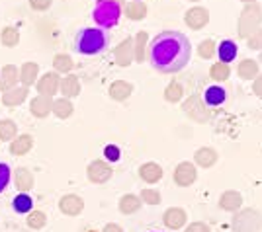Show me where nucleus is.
<instances>
[{"mask_svg": "<svg viewBox=\"0 0 262 232\" xmlns=\"http://www.w3.org/2000/svg\"><path fill=\"white\" fill-rule=\"evenodd\" d=\"M192 45L184 33L166 30L157 33L147 47V61L161 74H176L190 63Z\"/></svg>", "mask_w": 262, "mask_h": 232, "instance_id": "obj_1", "label": "nucleus"}, {"mask_svg": "<svg viewBox=\"0 0 262 232\" xmlns=\"http://www.w3.org/2000/svg\"><path fill=\"white\" fill-rule=\"evenodd\" d=\"M75 51L78 55L84 57H94L104 53L110 47V32L98 25L92 28H82L78 30V33L75 35Z\"/></svg>", "mask_w": 262, "mask_h": 232, "instance_id": "obj_2", "label": "nucleus"}, {"mask_svg": "<svg viewBox=\"0 0 262 232\" xmlns=\"http://www.w3.org/2000/svg\"><path fill=\"white\" fill-rule=\"evenodd\" d=\"M123 16V4L118 0H96L94 10H92V20L98 28L110 30L120 23Z\"/></svg>", "mask_w": 262, "mask_h": 232, "instance_id": "obj_3", "label": "nucleus"}, {"mask_svg": "<svg viewBox=\"0 0 262 232\" xmlns=\"http://www.w3.org/2000/svg\"><path fill=\"white\" fill-rule=\"evenodd\" d=\"M260 25H262L260 2L245 4V8H243V12H241L239 20H237V35H239L241 39H249Z\"/></svg>", "mask_w": 262, "mask_h": 232, "instance_id": "obj_4", "label": "nucleus"}, {"mask_svg": "<svg viewBox=\"0 0 262 232\" xmlns=\"http://www.w3.org/2000/svg\"><path fill=\"white\" fill-rule=\"evenodd\" d=\"M233 232H262V213L254 207H241L231 217Z\"/></svg>", "mask_w": 262, "mask_h": 232, "instance_id": "obj_5", "label": "nucleus"}, {"mask_svg": "<svg viewBox=\"0 0 262 232\" xmlns=\"http://www.w3.org/2000/svg\"><path fill=\"white\" fill-rule=\"evenodd\" d=\"M182 111L192 119L194 123H208L211 117L208 104L204 101L202 94H192L182 101Z\"/></svg>", "mask_w": 262, "mask_h": 232, "instance_id": "obj_6", "label": "nucleus"}, {"mask_svg": "<svg viewBox=\"0 0 262 232\" xmlns=\"http://www.w3.org/2000/svg\"><path fill=\"white\" fill-rule=\"evenodd\" d=\"M112 176H114V170H112L110 162H106V160H92L86 168L88 182H92L96 186H102V184L110 182Z\"/></svg>", "mask_w": 262, "mask_h": 232, "instance_id": "obj_7", "label": "nucleus"}, {"mask_svg": "<svg viewBox=\"0 0 262 232\" xmlns=\"http://www.w3.org/2000/svg\"><path fill=\"white\" fill-rule=\"evenodd\" d=\"M172 179L178 188H190L194 182L198 179V168L194 162H180V164L174 168V174H172Z\"/></svg>", "mask_w": 262, "mask_h": 232, "instance_id": "obj_8", "label": "nucleus"}, {"mask_svg": "<svg viewBox=\"0 0 262 232\" xmlns=\"http://www.w3.org/2000/svg\"><path fill=\"white\" fill-rule=\"evenodd\" d=\"M184 23L190 30H194V32L204 30L209 23V10L204 8V6H192V8H188L184 14Z\"/></svg>", "mask_w": 262, "mask_h": 232, "instance_id": "obj_9", "label": "nucleus"}, {"mask_svg": "<svg viewBox=\"0 0 262 232\" xmlns=\"http://www.w3.org/2000/svg\"><path fill=\"white\" fill-rule=\"evenodd\" d=\"M59 211L67 217H78L84 211V199L75 193H69L59 199Z\"/></svg>", "mask_w": 262, "mask_h": 232, "instance_id": "obj_10", "label": "nucleus"}, {"mask_svg": "<svg viewBox=\"0 0 262 232\" xmlns=\"http://www.w3.org/2000/svg\"><path fill=\"white\" fill-rule=\"evenodd\" d=\"M114 61L118 66H129L135 61V49H133V37H125L114 51Z\"/></svg>", "mask_w": 262, "mask_h": 232, "instance_id": "obj_11", "label": "nucleus"}, {"mask_svg": "<svg viewBox=\"0 0 262 232\" xmlns=\"http://www.w3.org/2000/svg\"><path fill=\"white\" fill-rule=\"evenodd\" d=\"M59 82H61V76H59L55 70H51V72H45L43 76L37 78L35 86H37V92H39L41 96L53 98L55 94L59 92Z\"/></svg>", "mask_w": 262, "mask_h": 232, "instance_id": "obj_12", "label": "nucleus"}, {"mask_svg": "<svg viewBox=\"0 0 262 232\" xmlns=\"http://www.w3.org/2000/svg\"><path fill=\"white\" fill-rule=\"evenodd\" d=\"M163 222L164 226L170 228V230H180L188 222V215H186V211L182 207H168L163 215Z\"/></svg>", "mask_w": 262, "mask_h": 232, "instance_id": "obj_13", "label": "nucleus"}, {"mask_svg": "<svg viewBox=\"0 0 262 232\" xmlns=\"http://www.w3.org/2000/svg\"><path fill=\"white\" fill-rule=\"evenodd\" d=\"M12 179H14V186L16 189L20 191V193H28V191H32L33 189V184H35V179H33V174L28 170V168H16V170H12Z\"/></svg>", "mask_w": 262, "mask_h": 232, "instance_id": "obj_14", "label": "nucleus"}, {"mask_svg": "<svg viewBox=\"0 0 262 232\" xmlns=\"http://www.w3.org/2000/svg\"><path fill=\"white\" fill-rule=\"evenodd\" d=\"M164 176V170L161 164L157 162H145V164L139 166V177H141L145 184L153 186V184H159Z\"/></svg>", "mask_w": 262, "mask_h": 232, "instance_id": "obj_15", "label": "nucleus"}, {"mask_svg": "<svg viewBox=\"0 0 262 232\" xmlns=\"http://www.w3.org/2000/svg\"><path fill=\"white\" fill-rule=\"evenodd\" d=\"M149 14V6L143 0H131L127 4H123V16L131 22H141Z\"/></svg>", "mask_w": 262, "mask_h": 232, "instance_id": "obj_16", "label": "nucleus"}, {"mask_svg": "<svg viewBox=\"0 0 262 232\" xmlns=\"http://www.w3.org/2000/svg\"><path fill=\"white\" fill-rule=\"evenodd\" d=\"M243 207V195L235 189H227L219 195V209L227 211V213H235Z\"/></svg>", "mask_w": 262, "mask_h": 232, "instance_id": "obj_17", "label": "nucleus"}, {"mask_svg": "<svg viewBox=\"0 0 262 232\" xmlns=\"http://www.w3.org/2000/svg\"><path fill=\"white\" fill-rule=\"evenodd\" d=\"M51 108H53V98H49V96H35V98L30 101V113H32L33 117H39V119H43L47 117L49 113H51Z\"/></svg>", "mask_w": 262, "mask_h": 232, "instance_id": "obj_18", "label": "nucleus"}, {"mask_svg": "<svg viewBox=\"0 0 262 232\" xmlns=\"http://www.w3.org/2000/svg\"><path fill=\"white\" fill-rule=\"evenodd\" d=\"M59 92H61V96L67 99L77 98L78 94H80V80H78L77 74H67V76L61 78V82H59Z\"/></svg>", "mask_w": 262, "mask_h": 232, "instance_id": "obj_19", "label": "nucleus"}, {"mask_svg": "<svg viewBox=\"0 0 262 232\" xmlns=\"http://www.w3.org/2000/svg\"><path fill=\"white\" fill-rule=\"evenodd\" d=\"M217 150L211 148V146H200L196 152H194V164L200 168H211L217 162Z\"/></svg>", "mask_w": 262, "mask_h": 232, "instance_id": "obj_20", "label": "nucleus"}, {"mask_svg": "<svg viewBox=\"0 0 262 232\" xmlns=\"http://www.w3.org/2000/svg\"><path fill=\"white\" fill-rule=\"evenodd\" d=\"M18 80H20V68H16L14 65L2 66V70H0V90L2 92L16 88Z\"/></svg>", "mask_w": 262, "mask_h": 232, "instance_id": "obj_21", "label": "nucleus"}, {"mask_svg": "<svg viewBox=\"0 0 262 232\" xmlns=\"http://www.w3.org/2000/svg\"><path fill=\"white\" fill-rule=\"evenodd\" d=\"M26 99H28V88H26V86H16V88L6 90V92L2 94V104H4L6 108L22 106Z\"/></svg>", "mask_w": 262, "mask_h": 232, "instance_id": "obj_22", "label": "nucleus"}, {"mask_svg": "<svg viewBox=\"0 0 262 232\" xmlns=\"http://www.w3.org/2000/svg\"><path fill=\"white\" fill-rule=\"evenodd\" d=\"M108 94L110 98L116 99V101H125L133 94V84L127 80H116V82L110 84Z\"/></svg>", "mask_w": 262, "mask_h": 232, "instance_id": "obj_23", "label": "nucleus"}, {"mask_svg": "<svg viewBox=\"0 0 262 232\" xmlns=\"http://www.w3.org/2000/svg\"><path fill=\"white\" fill-rule=\"evenodd\" d=\"M237 74L243 80H254V78L260 74V66H258V61L254 59H243L237 66Z\"/></svg>", "mask_w": 262, "mask_h": 232, "instance_id": "obj_24", "label": "nucleus"}, {"mask_svg": "<svg viewBox=\"0 0 262 232\" xmlns=\"http://www.w3.org/2000/svg\"><path fill=\"white\" fill-rule=\"evenodd\" d=\"M141 199L139 195H135V193H125V195H121L120 203H118V209H120L121 215H133V213H137V211L141 209Z\"/></svg>", "mask_w": 262, "mask_h": 232, "instance_id": "obj_25", "label": "nucleus"}, {"mask_svg": "<svg viewBox=\"0 0 262 232\" xmlns=\"http://www.w3.org/2000/svg\"><path fill=\"white\" fill-rule=\"evenodd\" d=\"M33 146V137L32 135H20L10 143V154L14 156H24L32 150Z\"/></svg>", "mask_w": 262, "mask_h": 232, "instance_id": "obj_26", "label": "nucleus"}, {"mask_svg": "<svg viewBox=\"0 0 262 232\" xmlns=\"http://www.w3.org/2000/svg\"><path fill=\"white\" fill-rule=\"evenodd\" d=\"M204 101L208 104V108H217L221 104H225L227 99V92L221 88V86H209L206 92H204Z\"/></svg>", "mask_w": 262, "mask_h": 232, "instance_id": "obj_27", "label": "nucleus"}, {"mask_svg": "<svg viewBox=\"0 0 262 232\" xmlns=\"http://www.w3.org/2000/svg\"><path fill=\"white\" fill-rule=\"evenodd\" d=\"M37 76H39V65L37 63H24V66L20 68V82H22V86L30 88L32 84L37 82Z\"/></svg>", "mask_w": 262, "mask_h": 232, "instance_id": "obj_28", "label": "nucleus"}, {"mask_svg": "<svg viewBox=\"0 0 262 232\" xmlns=\"http://www.w3.org/2000/svg\"><path fill=\"white\" fill-rule=\"evenodd\" d=\"M12 209L16 211L18 215H28L33 211V199L28 193H18L16 197L12 199Z\"/></svg>", "mask_w": 262, "mask_h": 232, "instance_id": "obj_29", "label": "nucleus"}, {"mask_svg": "<svg viewBox=\"0 0 262 232\" xmlns=\"http://www.w3.org/2000/svg\"><path fill=\"white\" fill-rule=\"evenodd\" d=\"M73 111H75V106H73V101H71V99H67V98L53 99L51 113H55L59 119H67V117H71V115H73Z\"/></svg>", "mask_w": 262, "mask_h": 232, "instance_id": "obj_30", "label": "nucleus"}, {"mask_svg": "<svg viewBox=\"0 0 262 232\" xmlns=\"http://www.w3.org/2000/svg\"><path fill=\"white\" fill-rule=\"evenodd\" d=\"M217 57L221 63H227L229 65L231 61L237 57V45H235V41H231V39L221 41L217 45Z\"/></svg>", "mask_w": 262, "mask_h": 232, "instance_id": "obj_31", "label": "nucleus"}, {"mask_svg": "<svg viewBox=\"0 0 262 232\" xmlns=\"http://www.w3.org/2000/svg\"><path fill=\"white\" fill-rule=\"evenodd\" d=\"M53 68L57 74H71V70L75 68V61L71 59V55H67V53H59V55H55L53 59Z\"/></svg>", "mask_w": 262, "mask_h": 232, "instance_id": "obj_32", "label": "nucleus"}, {"mask_svg": "<svg viewBox=\"0 0 262 232\" xmlns=\"http://www.w3.org/2000/svg\"><path fill=\"white\" fill-rule=\"evenodd\" d=\"M184 98V86L178 82V80H172L166 88H164V99L168 101V104H178V101H182Z\"/></svg>", "mask_w": 262, "mask_h": 232, "instance_id": "obj_33", "label": "nucleus"}, {"mask_svg": "<svg viewBox=\"0 0 262 232\" xmlns=\"http://www.w3.org/2000/svg\"><path fill=\"white\" fill-rule=\"evenodd\" d=\"M18 137V125L12 119H0V141L12 143Z\"/></svg>", "mask_w": 262, "mask_h": 232, "instance_id": "obj_34", "label": "nucleus"}, {"mask_svg": "<svg viewBox=\"0 0 262 232\" xmlns=\"http://www.w3.org/2000/svg\"><path fill=\"white\" fill-rule=\"evenodd\" d=\"M229 76H231V65H227V63L217 61V63H213L211 68H209V78H213L215 82H225V80H229Z\"/></svg>", "mask_w": 262, "mask_h": 232, "instance_id": "obj_35", "label": "nucleus"}, {"mask_svg": "<svg viewBox=\"0 0 262 232\" xmlns=\"http://www.w3.org/2000/svg\"><path fill=\"white\" fill-rule=\"evenodd\" d=\"M0 43L4 45V47H16V45L20 43V30L18 28H14V25H8V28H4L2 33H0Z\"/></svg>", "mask_w": 262, "mask_h": 232, "instance_id": "obj_36", "label": "nucleus"}, {"mask_svg": "<svg viewBox=\"0 0 262 232\" xmlns=\"http://www.w3.org/2000/svg\"><path fill=\"white\" fill-rule=\"evenodd\" d=\"M198 55L202 57L204 61H211L213 57L217 55V43L213 41V39H202L200 43H198Z\"/></svg>", "mask_w": 262, "mask_h": 232, "instance_id": "obj_37", "label": "nucleus"}, {"mask_svg": "<svg viewBox=\"0 0 262 232\" xmlns=\"http://www.w3.org/2000/svg\"><path fill=\"white\" fill-rule=\"evenodd\" d=\"M133 49H135V61L137 63H143L145 61V49H147V33L139 32L135 37H133Z\"/></svg>", "mask_w": 262, "mask_h": 232, "instance_id": "obj_38", "label": "nucleus"}, {"mask_svg": "<svg viewBox=\"0 0 262 232\" xmlns=\"http://www.w3.org/2000/svg\"><path fill=\"white\" fill-rule=\"evenodd\" d=\"M26 222H28V226L33 228V230H41L45 224H47V217H45V213H41V211H32V213H28Z\"/></svg>", "mask_w": 262, "mask_h": 232, "instance_id": "obj_39", "label": "nucleus"}, {"mask_svg": "<svg viewBox=\"0 0 262 232\" xmlns=\"http://www.w3.org/2000/svg\"><path fill=\"white\" fill-rule=\"evenodd\" d=\"M139 199H141V203H147V205H159L163 197H161V191L159 189H153V188H145L139 193Z\"/></svg>", "mask_w": 262, "mask_h": 232, "instance_id": "obj_40", "label": "nucleus"}, {"mask_svg": "<svg viewBox=\"0 0 262 232\" xmlns=\"http://www.w3.org/2000/svg\"><path fill=\"white\" fill-rule=\"evenodd\" d=\"M12 182V168L6 162H0V193H4Z\"/></svg>", "mask_w": 262, "mask_h": 232, "instance_id": "obj_41", "label": "nucleus"}, {"mask_svg": "<svg viewBox=\"0 0 262 232\" xmlns=\"http://www.w3.org/2000/svg\"><path fill=\"white\" fill-rule=\"evenodd\" d=\"M247 47L251 51H262V25L247 39Z\"/></svg>", "mask_w": 262, "mask_h": 232, "instance_id": "obj_42", "label": "nucleus"}, {"mask_svg": "<svg viewBox=\"0 0 262 232\" xmlns=\"http://www.w3.org/2000/svg\"><path fill=\"white\" fill-rule=\"evenodd\" d=\"M104 156H106V162H118L121 158V150L116 144H108L104 148Z\"/></svg>", "mask_w": 262, "mask_h": 232, "instance_id": "obj_43", "label": "nucleus"}, {"mask_svg": "<svg viewBox=\"0 0 262 232\" xmlns=\"http://www.w3.org/2000/svg\"><path fill=\"white\" fill-rule=\"evenodd\" d=\"M30 2V8L35 12H45L51 8V4H53V0H28Z\"/></svg>", "mask_w": 262, "mask_h": 232, "instance_id": "obj_44", "label": "nucleus"}, {"mask_svg": "<svg viewBox=\"0 0 262 232\" xmlns=\"http://www.w3.org/2000/svg\"><path fill=\"white\" fill-rule=\"evenodd\" d=\"M186 232H211V226H209L208 222L196 221L186 226Z\"/></svg>", "mask_w": 262, "mask_h": 232, "instance_id": "obj_45", "label": "nucleus"}, {"mask_svg": "<svg viewBox=\"0 0 262 232\" xmlns=\"http://www.w3.org/2000/svg\"><path fill=\"white\" fill-rule=\"evenodd\" d=\"M252 92H254V96H256V98L262 99V72L252 80Z\"/></svg>", "mask_w": 262, "mask_h": 232, "instance_id": "obj_46", "label": "nucleus"}, {"mask_svg": "<svg viewBox=\"0 0 262 232\" xmlns=\"http://www.w3.org/2000/svg\"><path fill=\"white\" fill-rule=\"evenodd\" d=\"M102 232H123V228H121L120 224H116V222H108V224L102 228Z\"/></svg>", "mask_w": 262, "mask_h": 232, "instance_id": "obj_47", "label": "nucleus"}, {"mask_svg": "<svg viewBox=\"0 0 262 232\" xmlns=\"http://www.w3.org/2000/svg\"><path fill=\"white\" fill-rule=\"evenodd\" d=\"M239 2H245V4H252V2H258V0H239Z\"/></svg>", "mask_w": 262, "mask_h": 232, "instance_id": "obj_48", "label": "nucleus"}, {"mask_svg": "<svg viewBox=\"0 0 262 232\" xmlns=\"http://www.w3.org/2000/svg\"><path fill=\"white\" fill-rule=\"evenodd\" d=\"M186 2H200V0H186Z\"/></svg>", "mask_w": 262, "mask_h": 232, "instance_id": "obj_49", "label": "nucleus"}, {"mask_svg": "<svg viewBox=\"0 0 262 232\" xmlns=\"http://www.w3.org/2000/svg\"><path fill=\"white\" fill-rule=\"evenodd\" d=\"M118 2H121V4H123V0H118Z\"/></svg>", "mask_w": 262, "mask_h": 232, "instance_id": "obj_50", "label": "nucleus"}]
</instances>
